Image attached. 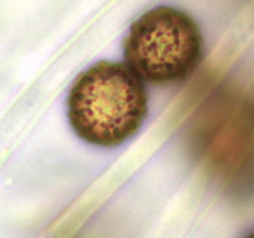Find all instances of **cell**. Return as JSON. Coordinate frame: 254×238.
Returning <instances> with one entry per match:
<instances>
[{
	"label": "cell",
	"instance_id": "obj_1",
	"mask_svg": "<svg viewBox=\"0 0 254 238\" xmlns=\"http://www.w3.org/2000/svg\"><path fill=\"white\" fill-rule=\"evenodd\" d=\"M66 103L74 132L99 147L125 143L139 132L149 112L144 81L125 62L107 60L79 75Z\"/></svg>",
	"mask_w": 254,
	"mask_h": 238
},
{
	"label": "cell",
	"instance_id": "obj_2",
	"mask_svg": "<svg viewBox=\"0 0 254 238\" xmlns=\"http://www.w3.org/2000/svg\"><path fill=\"white\" fill-rule=\"evenodd\" d=\"M126 65L142 81L171 85L190 78L203 55L196 20L174 6L150 9L131 24L124 43Z\"/></svg>",
	"mask_w": 254,
	"mask_h": 238
}]
</instances>
